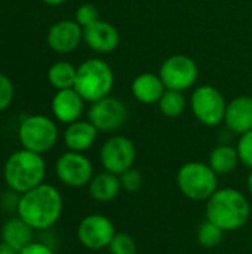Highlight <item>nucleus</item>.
I'll list each match as a JSON object with an SVG mask.
<instances>
[{"instance_id":"obj_1","label":"nucleus","mask_w":252,"mask_h":254,"mask_svg":"<svg viewBox=\"0 0 252 254\" xmlns=\"http://www.w3.org/2000/svg\"><path fill=\"white\" fill-rule=\"evenodd\" d=\"M62 210L64 199L61 192L53 185L42 183L19 196L16 216L34 231L45 232L58 223Z\"/></svg>"},{"instance_id":"obj_2","label":"nucleus","mask_w":252,"mask_h":254,"mask_svg":"<svg viewBox=\"0 0 252 254\" xmlns=\"http://www.w3.org/2000/svg\"><path fill=\"white\" fill-rule=\"evenodd\" d=\"M251 217L248 198L238 189H217L206 201V220L224 232H235L244 228Z\"/></svg>"},{"instance_id":"obj_3","label":"nucleus","mask_w":252,"mask_h":254,"mask_svg":"<svg viewBox=\"0 0 252 254\" xmlns=\"http://www.w3.org/2000/svg\"><path fill=\"white\" fill-rule=\"evenodd\" d=\"M46 177L43 155L19 149L10 153L3 165V180L7 189L22 195L42 183Z\"/></svg>"},{"instance_id":"obj_4","label":"nucleus","mask_w":252,"mask_h":254,"mask_svg":"<svg viewBox=\"0 0 252 254\" xmlns=\"http://www.w3.org/2000/svg\"><path fill=\"white\" fill-rule=\"evenodd\" d=\"M114 86V73L108 63L100 58L85 60L77 67L74 89L88 103L108 97Z\"/></svg>"},{"instance_id":"obj_5","label":"nucleus","mask_w":252,"mask_h":254,"mask_svg":"<svg viewBox=\"0 0 252 254\" xmlns=\"http://www.w3.org/2000/svg\"><path fill=\"white\" fill-rule=\"evenodd\" d=\"M178 190L190 201H208L218 189V176L208 164L192 161L180 167L177 173Z\"/></svg>"},{"instance_id":"obj_6","label":"nucleus","mask_w":252,"mask_h":254,"mask_svg":"<svg viewBox=\"0 0 252 254\" xmlns=\"http://www.w3.org/2000/svg\"><path fill=\"white\" fill-rule=\"evenodd\" d=\"M59 131L53 119L45 115L25 116L18 127V140L22 149L45 155L58 143Z\"/></svg>"},{"instance_id":"obj_7","label":"nucleus","mask_w":252,"mask_h":254,"mask_svg":"<svg viewBox=\"0 0 252 254\" xmlns=\"http://www.w3.org/2000/svg\"><path fill=\"white\" fill-rule=\"evenodd\" d=\"M227 103L223 94L211 85L198 86L192 94V112L205 127H217L224 122Z\"/></svg>"},{"instance_id":"obj_8","label":"nucleus","mask_w":252,"mask_h":254,"mask_svg":"<svg viewBox=\"0 0 252 254\" xmlns=\"http://www.w3.org/2000/svg\"><path fill=\"white\" fill-rule=\"evenodd\" d=\"M55 174L64 186L71 189L88 186L95 176L91 159L85 153L71 150H67L56 159Z\"/></svg>"},{"instance_id":"obj_9","label":"nucleus","mask_w":252,"mask_h":254,"mask_svg":"<svg viewBox=\"0 0 252 254\" xmlns=\"http://www.w3.org/2000/svg\"><path fill=\"white\" fill-rule=\"evenodd\" d=\"M159 76L166 89L183 92L196 83L199 68L193 58L189 55L177 54L162 63Z\"/></svg>"},{"instance_id":"obj_10","label":"nucleus","mask_w":252,"mask_h":254,"mask_svg":"<svg viewBox=\"0 0 252 254\" xmlns=\"http://www.w3.org/2000/svg\"><path fill=\"white\" fill-rule=\"evenodd\" d=\"M137 158V149L132 140L125 135H113L104 141L100 150V161L104 171L120 176L132 168Z\"/></svg>"},{"instance_id":"obj_11","label":"nucleus","mask_w":252,"mask_h":254,"mask_svg":"<svg viewBox=\"0 0 252 254\" xmlns=\"http://www.w3.org/2000/svg\"><path fill=\"white\" fill-rule=\"evenodd\" d=\"M114 235H116V228L113 222L104 214L85 216L77 226L79 243L85 249L92 252L108 249Z\"/></svg>"},{"instance_id":"obj_12","label":"nucleus","mask_w":252,"mask_h":254,"mask_svg":"<svg viewBox=\"0 0 252 254\" xmlns=\"http://www.w3.org/2000/svg\"><path fill=\"white\" fill-rule=\"evenodd\" d=\"M128 119L126 104L114 97H104L91 103L88 110V121L101 132H113L125 125Z\"/></svg>"},{"instance_id":"obj_13","label":"nucleus","mask_w":252,"mask_h":254,"mask_svg":"<svg viewBox=\"0 0 252 254\" xmlns=\"http://www.w3.org/2000/svg\"><path fill=\"white\" fill-rule=\"evenodd\" d=\"M46 40L53 52L70 54L83 40V28L74 19H61L50 25Z\"/></svg>"},{"instance_id":"obj_14","label":"nucleus","mask_w":252,"mask_h":254,"mask_svg":"<svg viewBox=\"0 0 252 254\" xmlns=\"http://www.w3.org/2000/svg\"><path fill=\"white\" fill-rule=\"evenodd\" d=\"M83 40L92 51L98 54H110L119 46L120 34L113 24L98 19L83 28Z\"/></svg>"},{"instance_id":"obj_15","label":"nucleus","mask_w":252,"mask_h":254,"mask_svg":"<svg viewBox=\"0 0 252 254\" xmlns=\"http://www.w3.org/2000/svg\"><path fill=\"white\" fill-rule=\"evenodd\" d=\"M52 115L53 118L65 125H70L80 119L83 109H85V100L80 97V94L74 89H61L56 91V94L52 98L50 103Z\"/></svg>"},{"instance_id":"obj_16","label":"nucleus","mask_w":252,"mask_h":254,"mask_svg":"<svg viewBox=\"0 0 252 254\" xmlns=\"http://www.w3.org/2000/svg\"><path fill=\"white\" fill-rule=\"evenodd\" d=\"M224 124L235 134H245L252 129V97L239 95L226 109Z\"/></svg>"},{"instance_id":"obj_17","label":"nucleus","mask_w":252,"mask_h":254,"mask_svg":"<svg viewBox=\"0 0 252 254\" xmlns=\"http://www.w3.org/2000/svg\"><path fill=\"white\" fill-rule=\"evenodd\" d=\"M97 135H98V129L89 121L79 119L67 125L62 134V140L68 150L85 153L95 144Z\"/></svg>"},{"instance_id":"obj_18","label":"nucleus","mask_w":252,"mask_h":254,"mask_svg":"<svg viewBox=\"0 0 252 254\" xmlns=\"http://www.w3.org/2000/svg\"><path fill=\"white\" fill-rule=\"evenodd\" d=\"M131 91L137 101L143 104H154L160 100L166 88L159 74L141 73L132 80Z\"/></svg>"},{"instance_id":"obj_19","label":"nucleus","mask_w":252,"mask_h":254,"mask_svg":"<svg viewBox=\"0 0 252 254\" xmlns=\"http://www.w3.org/2000/svg\"><path fill=\"white\" fill-rule=\"evenodd\" d=\"M122 190L120 177L116 174H111L108 171H102L100 174H95L88 185L89 196L97 202H111L114 201Z\"/></svg>"},{"instance_id":"obj_20","label":"nucleus","mask_w":252,"mask_h":254,"mask_svg":"<svg viewBox=\"0 0 252 254\" xmlns=\"http://www.w3.org/2000/svg\"><path fill=\"white\" fill-rule=\"evenodd\" d=\"M0 238L3 243L9 244L15 250L21 252L30 243L34 241V229L28 226L18 216L7 219L0 229Z\"/></svg>"},{"instance_id":"obj_21","label":"nucleus","mask_w":252,"mask_h":254,"mask_svg":"<svg viewBox=\"0 0 252 254\" xmlns=\"http://www.w3.org/2000/svg\"><path fill=\"white\" fill-rule=\"evenodd\" d=\"M239 155L236 147L230 144H220L214 147L209 153L208 165L217 176H226L236 170L239 164Z\"/></svg>"},{"instance_id":"obj_22","label":"nucleus","mask_w":252,"mask_h":254,"mask_svg":"<svg viewBox=\"0 0 252 254\" xmlns=\"http://www.w3.org/2000/svg\"><path fill=\"white\" fill-rule=\"evenodd\" d=\"M77 67L68 61H56L48 70V80L56 91L74 88Z\"/></svg>"},{"instance_id":"obj_23","label":"nucleus","mask_w":252,"mask_h":254,"mask_svg":"<svg viewBox=\"0 0 252 254\" xmlns=\"http://www.w3.org/2000/svg\"><path fill=\"white\" fill-rule=\"evenodd\" d=\"M157 104H159V110L162 112V115L166 118H172V119L181 116L187 107V101L183 92L172 91V89H166L163 95L160 97V100L157 101Z\"/></svg>"},{"instance_id":"obj_24","label":"nucleus","mask_w":252,"mask_h":254,"mask_svg":"<svg viewBox=\"0 0 252 254\" xmlns=\"http://www.w3.org/2000/svg\"><path fill=\"white\" fill-rule=\"evenodd\" d=\"M224 238V231L209 220L201 223L198 229V243L203 249H215L221 244Z\"/></svg>"},{"instance_id":"obj_25","label":"nucleus","mask_w":252,"mask_h":254,"mask_svg":"<svg viewBox=\"0 0 252 254\" xmlns=\"http://www.w3.org/2000/svg\"><path fill=\"white\" fill-rule=\"evenodd\" d=\"M108 252L110 254H137L135 240L126 232H116L108 246Z\"/></svg>"},{"instance_id":"obj_26","label":"nucleus","mask_w":252,"mask_h":254,"mask_svg":"<svg viewBox=\"0 0 252 254\" xmlns=\"http://www.w3.org/2000/svg\"><path fill=\"white\" fill-rule=\"evenodd\" d=\"M119 177H120L122 189L126 190V192H129V193L138 192L143 188V183H144L143 174L137 168H134V167L129 168V170H126L125 173H122Z\"/></svg>"},{"instance_id":"obj_27","label":"nucleus","mask_w":252,"mask_h":254,"mask_svg":"<svg viewBox=\"0 0 252 254\" xmlns=\"http://www.w3.org/2000/svg\"><path fill=\"white\" fill-rule=\"evenodd\" d=\"M100 19V15H98V9L91 4V3H83L77 7L76 10V15H74V21L82 27V28H86L89 27L91 24L97 22Z\"/></svg>"},{"instance_id":"obj_28","label":"nucleus","mask_w":252,"mask_h":254,"mask_svg":"<svg viewBox=\"0 0 252 254\" xmlns=\"http://www.w3.org/2000/svg\"><path fill=\"white\" fill-rule=\"evenodd\" d=\"M236 150L239 155V161L252 170V129L245 134H241Z\"/></svg>"},{"instance_id":"obj_29","label":"nucleus","mask_w":252,"mask_h":254,"mask_svg":"<svg viewBox=\"0 0 252 254\" xmlns=\"http://www.w3.org/2000/svg\"><path fill=\"white\" fill-rule=\"evenodd\" d=\"M13 94L15 89L12 80L6 74L0 73V113L10 107L13 101Z\"/></svg>"},{"instance_id":"obj_30","label":"nucleus","mask_w":252,"mask_h":254,"mask_svg":"<svg viewBox=\"0 0 252 254\" xmlns=\"http://www.w3.org/2000/svg\"><path fill=\"white\" fill-rule=\"evenodd\" d=\"M19 193L7 189L0 195V208L4 213H15L16 214V208H18V202H19Z\"/></svg>"},{"instance_id":"obj_31","label":"nucleus","mask_w":252,"mask_h":254,"mask_svg":"<svg viewBox=\"0 0 252 254\" xmlns=\"http://www.w3.org/2000/svg\"><path fill=\"white\" fill-rule=\"evenodd\" d=\"M19 254H55L53 249L42 241H33L27 247H24Z\"/></svg>"},{"instance_id":"obj_32","label":"nucleus","mask_w":252,"mask_h":254,"mask_svg":"<svg viewBox=\"0 0 252 254\" xmlns=\"http://www.w3.org/2000/svg\"><path fill=\"white\" fill-rule=\"evenodd\" d=\"M0 254H19V252L15 250L13 247H10L9 244L0 241Z\"/></svg>"},{"instance_id":"obj_33","label":"nucleus","mask_w":252,"mask_h":254,"mask_svg":"<svg viewBox=\"0 0 252 254\" xmlns=\"http://www.w3.org/2000/svg\"><path fill=\"white\" fill-rule=\"evenodd\" d=\"M67 0H43V3L49 4V6H59L62 3H65Z\"/></svg>"},{"instance_id":"obj_34","label":"nucleus","mask_w":252,"mask_h":254,"mask_svg":"<svg viewBox=\"0 0 252 254\" xmlns=\"http://www.w3.org/2000/svg\"><path fill=\"white\" fill-rule=\"evenodd\" d=\"M247 186H248V192H250V195L252 196V170H251V173H250V176H248Z\"/></svg>"}]
</instances>
